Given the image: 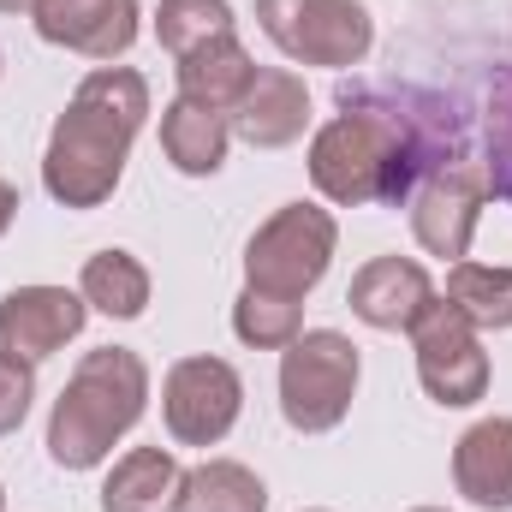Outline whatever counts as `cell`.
<instances>
[{
    "label": "cell",
    "instance_id": "cell-1",
    "mask_svg": "<svg viewBox=\"0 0 512 512\" xmlns=\"http://www.w3.org/2000/svg\"><path fill=\"white\" fill-rule=\"evenodd\" d=\"M465 155L459 120L417 96H382V90H340V114L310 143V185L340 209L370 203H411L423 173Z\"/></svg>",
    "mask_w": 512,
    "mask_h": 512
},
{
    "label": "cell",
    "instance_id": "cell-2",
    "mask_svg": "<svg viewBox=\"0 0 512 512\" xmlns=\"http://www.w3.org/2000/svg\"><path fill=\"white\" fill-rule=\"evenodd\" d=\"M149 120V84L131 66H96L66 114L48 131V155H42V185L54 203L66 209H102L126 173L131 137Z\"/></svg>",
    "mask_w": 512,
    "mask_h": 512
},
{
    "label": "cell",
    "instance_id": "cell-3",
    "mask_svg": "<svg viewBox=\"0 0 512 512\" xmlns=\"http://www.w3.org/2000/svg\"><path fill=\"white\" fill-rule=\"evenodd\" d=\"M149 405V364L126 346H96L72 370L66 393L54 399L48 417V459L60 471H90L126 441Z\"/></svg>",
    "mask_w": 512,
    "mask_h": 512
},
{
    "label": "cell",
    "instance_id": "cell-4",
    "mask_svg": "<svg viewBox=\"0 0 512 512\" xmlns=\"http://www.w3.org/2000/svg\"><path fill=\"white\" fill-rule=\"evenodd\" d=\"M358 346L340 328H304L280 352V411L298 435H328L346 423L358 393Z\"/></svg>",
    "mask_w": 512,
    "mask_h": 512
},
{
    "label": "cell",
    "instance_id": "cell-5",
    "mask_svg": "<svg viewBox=\"0 0 512 512\" xmlns=\"http://www.w3.org/2000/svg\"><path fill=\"white\" fill-rule=\"evenodd\" d=\"M262 36L292 66H364L376 48V18L364 0H256Z\"/></svg>",
    "mask_w": 512,
    "mask_h": 512
},
{
    "label": "cell",
    "instance_id": "cell-6",
    "mask_svg": "<svg viewBox=\"0 0 512 512\" xmlns=\"http://www.w3.org/2000/svg\"><path fill=\"white\" fill-rule=\"evenodd\" d=\"M334 245H340V227L328 209L316 203H286L274 209L245 245V280L256 292H274V298H304L328 262H334Z\"/></svg>",
    "mask_w": 512,
    "mask_h": 512
},
{
    "label": "cell",
    "instance_id": "cell-7",
    "mask_svg": "<svg viewBox=\"0 0 512 512\" xmlns=\"http://www.w3.org/2000/svg\"><path fill=\"white\" fill-rule=\"evenodd\" d=\"M483 203H489V173L483 161L465 149L453 161H441L435 173H423V185L411 191V233L429 256H447V262H465L471 239H477V221H483Z\"/></svg>",
    "mask_w": 512,
    "mask_h": 512
},
{
    "label": "cell",
    "instance_id": "cell-8",
    "mask_svg": "<svg viewBox=\"0 0 512 512\" xmlns=\"http://www.w3.org/2000/svg\"><path fill=\"white\" fill-rule=\"evenodd\" d=\"M411 346H417V382L435 405L459 411V405H477L489 393V352L477 340V328L447 304L435 298L417 328H411Z\"/></svg>",
    "mask_w": 512,
    "mask_h": 512
},
{
    "label": "cell",
    "instance_id": "cell-9",
    "mask_svg": "<svg viewBox=\"0 0 512 512\" xmlns=\"http://www.w3.org/2000/svg\"><path fill=\"white\" fill-rule=\"evenodd\" d=\"M245 411V382L227 358H179L161 382V417L179 447H215Z\"/></svg>",
    "mask_w": 512,
    "mask_h": 512
},
{
    "label": "cell",
    "instance_id": "cell-10",
    "mask_svg": "<svg viewBox=\"0 0 512 512\" xmlns=\"http://www.w3.org/2000/svg\"><path fill=\"white\" fill-rule=\"evenodd\" d=\"M84 322H90L84 292H66V286H18V292L0 298V358L36 370L66 340H78Z\"/></svg>",
    "mask_w": 512,
    "mask_h": 512
},
{
    "label": "cell",
    "instance_id": "cell-11",
    "mask_svg": "<svg viewBox=\"0 0 512 512\" xmlns=\"http://www.w3.org/2000/svg\"><path fill=\"white\" fill-rule=\"evenodd\" d=\"M36 36L114 66L137 42V0H36Z\"/></svg>",
    "mask_w": 512,
    "mask_h": 512
},
{
    "label": "cell",
    "instance_id": "cell-12",
    "mask_svg": "<svg viewBox=\"0 0 512 512\" xmlns=\"http://www.w3.org/2000/svg\"><path fill=\"white\" fill-rule=\"evenodd\" d=\"M346 304L358 322H370L376 334H411L417 316L435 304V280L411 262V256H376L352 274Z\"/></svg>",
    "mask_w": 512,
    "mask_h": 512
},
{
    "label": "cell",
    "instance_id": "cell-13",
    "mask_svg": "<svg viewBox=\"0 0 512 512\" xmlns=\"http://www.w3.org/2000/svg\"><path fill=\"white\" fill-rule=\"evenodd\" d=\"M233 137H245L251 149H286L298 143L304 126H310V90L298 72L286 66H256L251 90L239 96V108L227 114Z\"/></svg>",
    "mask_w": 512,
    "mask_h": 512
},
{
    "label": "cell",
    "instance_id": "cell-14",
    "mask_svg": "<svg viewBox=\"0 0 512 512\" xmlns=\"http://www.w3.org/2000/svg\"><path fill=\"white\" fill-rule=\"evenodd\" d=\"M453 483L471 507L512 512V417H483L453 447Z\"/></svg>",
    "mask_w": 512,
    "mask_h": 512
},
{
    "label": "cell",
    "instance_id": "cell-15",
    "mask_svg": "<svg viewBox=\"0 0 512 512\" xmlns=\"http://www.w3.org/2000/svg\"><path fill=\"white\" fill-rule=\"evenodd\" d=\"M251 78L256 60L245 54L239 36H215V42H203L179 60V96L197 102V108H215V114H233L239 96L251 90Z\"/></svg>",
    "mask_w": 512,
    "mask_h": 512
},
{
    "label": "cell",
    "instance_id": "cell-16",
    "mask_svg": "<svg viewBox=\"0 0 512 512\" xmlns=\"http://www.w3.org/2000/svg\"><path fill=\"white\" fill-rule=\"evenodd\" d=\"M185 471L167 447H131L102 483V512H179Z\"/></svg>",
    "mask_w": 512,
    "mask_h": 512
},
{
    "label": "cell",
    "instance_id": "cell-17",
    "mask_svg": "<svg viewBox=\"0 0 512 512\" xmlns=\"http://www.w3.org/2000/svg\"><path fill=\"white\" fill-rule=\"evenodd\" d=\"M227 143H233L227 114L197 108V102H185V96L161 108V149H167V161H173L185 179H209V173H221Z\"/></svg>",
    "mask_w": 512,
    "mask_h": 512
},
{
    "label": "cell",
    "instance_id": "cell-18",
    "mask_svg": "<svg viewBox=\"0 0 512 512\" xmlns=\"http://www.w3.org/2000/svg\"><path fill=\"white\" fill-rule=\"evenodd\" d=\"M179 512H268V489L239 459H203L185 471Z\"/></svg>",
    "mask_w": 512,
    "mask_h": 512
},
{
    "label": "cell",
    "instance_id": "cell-19",
    "mask_svg": "<svg viewBox=\"0 0 512 512\" xmlns=\"http://www.w3.org/2000/svg\"><path fill=\"white\" fill-rule=\"evenodd\" d=\"M78 292H84L90 310H102L114 322H131V316L149 310V268L131 251H96L78 274Z\"/></svg>",
    "mask_w": 512,
    "mask_h": 512
},
{
    "label": "cell",
    "instance_id": "cell-20",
    "mask_svg": "<svg viewBox=\"0 0 512 512\" xmlns=\"http://www.w3.org/2000/svg\"><path fill=\"white\" fill-rule=\"evenodd\" d=\"M447 304L471 328H512V268H501V262H453Z\"/></svg>",
    "mask_w": 512,
    "mask_h": 512
},
{
    "label": "cell",
    "instance_id": "cell-21",
    "mask_svg": "<svg viewBox=\"0 0 512 512\" xmlns=\"http://www.w3.org/2000/svg\"><path fill=\"white\" fill-rule=\"evenodd\" d=\"M233 24H239V18H233L227 0H161V6H155V36H161V48H167L173 60H185L191 48H203V42H215V36H239Z\"/></svg>",
    "mask_w": 512,
    "mask_h": 512
},
{
    "label": "cell",
    "instance_id": "cell-22",
    "mask_svg": "<svg viewBox=\"0 0 512 512\" xmlns=\"http://www.w3.org/2000/svg\"><path fill=\"white\" fill-rule=\"evenodd\" d=\"M233 334L256 352H286L304 334V310H298V298H274V292L245 286L233 304Z\"/></svg>",
    "mask_w": 512,
    "mask_h": 512
},
{
    "label": "cell",
    "instance_id": "cell-23",
    "mask_svg": "<svg viewBox=\"0 0 512 512\" xmlns=\"http://www.w3.org/2000/svg\"><path fill=\"white\" fill-rule=\"evenodd\" d=\"M483 173H489V197L512 203V66H501L495 84H489V114H483Z\"/></svg>",
    "mask_w": 512,
    "mask_h": 512
},
{
    "label": "cell",
    "instance_id": "cell-24",
    "mask_svg": "<svg viewBox=\"0 0 512 512\" xmlns=\"http://www.w3.org/2000/svg\"><path fill=\"white\" fill-rule=\"evenodd\" d=\"M30 399H36V370L0 358V435H12L30 417Z\"/></svg>",
    "mask_w": 512,
    "mask_h": 512
},
{
    "label": "cell",
    "instance_id": "cell-25",
    "mask_svg": "<svg viewBox=\"0 0 512 512\" xmlns=\"http://www.w3.org/2000/svg\"><path fill=\"white\" fill-rule=\"evenodd\" d=\"M18 221V185L12 179H0V239H6V227Z\"/></svg>",
    "mask_w": 512,
    "mask_h": 512
},
{
    "label": "cell",
    "instance_id": "cell-26",
    "mask_svg": "<svg viewBox=\"0 0 512 512\" xmlns=\"http://www.w3.org/2000/svg\"><path fill=\"white\" fill-rule=\"evenodd\" d=\"M36 0H0V12H30Z\"/></svg>",
    "mask_w": 512,
    "mask_h": 512
},
{
    "label": "cell",
    "instance_id": "cell-27",
    "mask_svg": "<svg viewBox=\"0 0 512 512\" xmlns=\"http://www.w3.org/2000/svg\"><path fill=\"white\" fill-rule=\"evenodd\" d=\"M411 512H447V507H411Z\"/></svg>",
    "mask_w": 512,
    "mask_h": 512
},
{
    "label": "cell",
    "instance_id": "cell-28",
    "mask_svg": "<svg viewBox=\"0 0 512 512\" xmlns=\"http://www.w3.org/2000/svg\"><path fill=\"white\" fill-rule=\"evenodd\" d=\"M0 512H6V495H0Z\"/></svg>",
    "mask_w": 512,
    "mask_h": 512
},
{
    "label": "cell",
    "instance_id": "cell-29",
    "mask_svg": "<svg viewBox=\"0 0 512 512\" xmlns=\"http://www.w3.org/2000/svg\"><path fill=\"white\" fill-rule=\"evenodd\" d=\"M310 512H328V507H310Z\"/></svg>",
    "mask_w": 512,
    "mask_h": 512
}]
</instances>
